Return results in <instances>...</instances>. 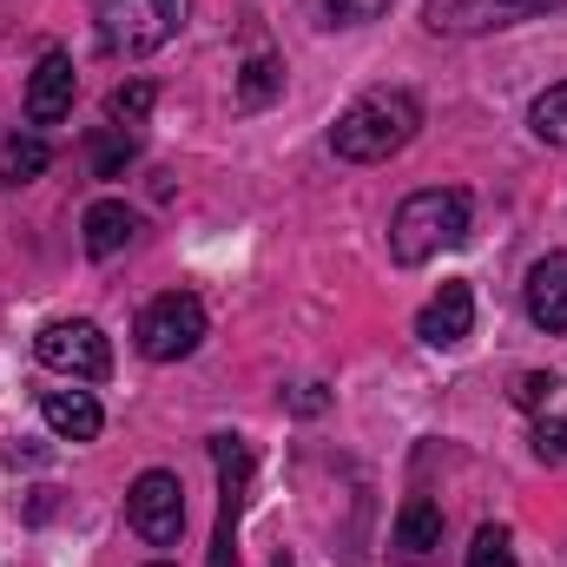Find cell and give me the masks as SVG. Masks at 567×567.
Listing matches in <instances>:
<instances>
[{"label":"cell","mask_w":567,"mask_h":567,"mask_svg":"<svg viewBox=\"0 0 567 567\" xmlns=\"http://www.w3.org/2000/svg\"><path fill=\"white\" fill-rule=\"evenodd\" d=\"M416 133H423V100L410 86H377V93H363L357 106L337 113L330 152L350 158V165H383V158H396Z\"/></svg>","instance_id":"1"},{"label":"cell","mask_w":567,"mask_h":567,"mask_svg":"<svg viewBox=\"0 0 567 567\" xmlns=\"http://www.w3.org/2000/svg\"><path fill=\"white\" fill-rule=\"evenodd\" d=\"M468 218H475V205H468V192H455V185L410 192V198L396 205V218H390V258H396V265H429V258L455 251V245L468 238Z\"/></svg>","instance_id":"2"},{"label":"cell","mask_w":567,"mask_h":567,"mask_svg":"<svg viewBox=\"0 0 567 567\" xmlns=\"http://www.w3.org/2000/svg\"><path fill=\"white\" fill-rule=\"evenodd\" d=\"M192 20V0H100V47L120 60H145L165 40H178Z\"/></svg>","instance_id":"3"},{"label":"cell","mask_w":567,"mask_h":567,"mask_svg":"<svg viewBox=\"0 0 567 567\" xmlns=\"http://www.w3.org/2000/svg\"><path fill=\"white\" fill-rule=\"evenodd\" d=\"M212 468H218V528H212V567H238V522L251 502V475H258V449L245 435H212Z\"/></svg>","instance_id":"4"},{"label":"cell","mask_w":567,"mask_h":567,"mask_svg":"<svg viewBox=\"0 0 567 567\" xmlns=\"http://www.w3.org/2000/svg\"><path fill=\"white\" fill-rule=\"evenodd\" d=\"M133 337H140L145 363H185V357L205 343V303H198L192 290H165V297H152L140 310Z\"/></svg>","instance_id":"5"},{"label":"cell","mask_w":567,"mask_h":567,"mask_svg":"<svg viewBox=\"0 0 567 567\" xmlns=\"http://www.w3.org/2000/svg\"><path fill=\"white\" fill-rule=\"evenodd\" d=\"M33 357H40L47 370L73 377V383H106V377H113V343H106V330H100L93 317H60V323H47V330L33 337Z\"/></svg>","instance_id":"6"},{"label":"cell","mask_w":567,"mask_h":567,"mask_svg":"<svg viewBox=\"0 0 567 567\" xmlns=\"http://www.w3.org/2000/svg\"><path fill=\"white\" fill-rule=\"evenodd\" d=\"M535 13H567V0H429L423 7L429 33H449V40L502 33V27H522Z\"/></svg>","instance_id":"7"},{"label":"cell","mask_w":567,"mask_h":567,"mask_svg":"<svg viewBox=\"0 0 567 567\" xmlns=\"http://www.w3.org/2000/svg\"><path fill=\"white\" fill-rule=\"evenodd\" d=\"M126 522H133V535L152 542V548H172L185 535V488H178L172 468H145L140 482L126 488Z\"/></svg>","instance_id":"8"},{"label":"cell","mask_w":567,"mask_h":567,"mask_svg":"<svg viewBox=\"0 0 567 567\" xmlns=\"http://www.w3.org/2000/svg\"><path fill=\"white\" fill-rule=\"evenodd\" d=\"M73 100H80V73H73V60H66L60 47L40 53L33 80H27V126H60V120L73 113Z\"/></svg>","instance_id":"9"},{"label":"cell","mask_w":567,"mask_h":567,"mask_svg":"<svg viewBox=\"0 0 567 567\" xmlns=\"http://www.w3.org/2000/svg\"><path fill=\"white\" fill-rule=\"evenodd\" d=\"M475 330V290L462 278H449L435 297L423 303V317H416V337H423L429 350H455L462 337Z\"/></svg>","instance_id":"10"},{"label":"cell","mask_w":567,"mask_h":567,"mask_svg":"<svg viewBox=\"0 0 567 567\" xmlns=\"http://www.w3.org/2000/svg\"><path fill=\"white\" fill-rule=\"evenodd\" d=\"M522 310H528V323L548 330V337L567 330V251L535 258V271H528V284H522Z\"/></svg>","instance_id":"11"},{"label":"cell","mask_w":567,"mask_h":567,"mask_svg":"<svg viewBox=\"0 0 567 567\" xmlns=\"http://www.w3.org/2000/svg\"><path fill=\"white\" fill-rule=\"evenodd\" d=\"M80 231H86V258H120L133 238H140V218H133V205L126 198H100V205H86V218H80Z\"/></svg>","instance_id":"12"},{"label":"cell","mask_w":567,"mask_h":567,"mask_svg":"<svg viewBox=\"0 0 567 567\" xmlns=\"http://www.w3.org/2000/svg\"><path fill=\"white\" fill-rule=\"evenodd\" d=\"M40 416H47V429H53L60 442H93V435L106 429L100 403H93L86 390H47V396H40Z\"/></svg>","instance_id":"13"},{"label":"cell","mask_w":567,"mask_h":567,"mask_svg":"<svg viewBox=\"0 0 567 567\" xmlns=\"http://www.w3.org/2000/svg\"><path fill=\"white\" fill-rule=\"evenodd\" d=\"M396 548H403L410 561H423L429 548H442V508H435L429 495H410V502H403V515H396Z\"/></svg>","instance_id":"14"},{"label":"cell","mask_w":567,"mask_h":567,"mask_svg":"<svg viewBox=\"0 0 567 567\" xmlns=\"http://www.w3.org/2000/svg\"><path fill=\"white\" fill-rule=\"evenodd\" d=\"M47 165H53V145L40 140V133H13V140L0 145V185H27Z\"/></svg>","instance_id":"15"},{"label":"cell","mask_w":567,"mask_h":567,"mask_svg":"<svg viewBox=\"0 0 567 567\" xmlns=\"http://www.w3.org/2000/svg\"><path fill=\"white\" fill-rule=\"evenodd\" d=\"M86 158H93V178H126V165L140 158V133H126V126H100V133L86 140Z\"/></svg>","instance_id":"16"},{"label":"cell","mask_w":567,"mask_h":567,"mask_svg":"<svg viewBox=\"0 0 567 567\" xmlns=\"http://www.w3.org/2000/svg\"><path fill=\"white\" fill-rule=\"evenodd\" d=\"M284 86V60L278 53H251L245 66H238V106L245 113H258V106H271Z\"/></svg>","instance_id":"17"},{"label":"cell","mask_w":567,"mask_h":567,"mask_svg":"<svg viewBox=\"0 0 567 567\" xmlns=\"http://www.w3.org/2000/svg\"><path fill=\"white\" fill-rule=\"evenodd\" d=\"M152 100H158V86H152V80H126V86H113V93H106V126L140 133L145 113H152Z\"/></svg>","instance_id":"18"},{"label":"cell","mask_w":567,"mask_h":567,"mask_svg":"<svg viewBox=\"0 0 567 567\" xmlns=\"http://www.w3.org/2000/svg\"><path fill=\"white\" fill-rule=\"evenodd\" d=\"M528 133L542 145H561L567 152V80L561 86H548V93H535V106H528Z\"/></svg>","instance_id":"19"},{"label":"cell","mask_w":567,"mask_h":567,"mask_svg":"<svg viewBox=\"0 0 567 567\" xmlns=\"http://www.w3.org/2000/svg\"><path fill=\"white\" fill-rule=\"evenodd\" d=\"M468 567H515V535L508 528H475V542H468Z\"/></svg>","instance_id":"20"},{"label":"cell","mask_w":567,"mask_h":567,"mask_svg":"<svg viewBox=\"0 0 567 567\" xmlns=\"http://www.w3.org/2000/svg\"><path fill=\"white\" fill-rule=\"evenodd\" d=\"M555 390H561V377H548V370H522L508 396H515L522 410H548V403H555Z\"/></svg>","instance_id":"21"},{"label":"cell","mask_w":567,"mask_h":567,"mask_svg":"<svg viewBox=\"0 0 567 567\" xmlns=\"http://www.w3.org/2000/svg\"><path fill=\"white\" fill-rule=\"evenodd\" d=\"M317 7H323V20H330V27H363V20L390 13L396 0H317Z\"/></svg>","instance_id":"22"},{"label":"cell","mask_w":567,"mask_h":567,"mask_svg":"<svg viewBox=\"0 0 567 567\" xmlns=\"http://www.w3.org/2000/svg\"><path fill=\"white\" fill-rule=\"evenodd\" d=\"M528 442H535V462H561V455H567V423H561V416H542Z\"/></svg>","instance_id":"23"},{"label":"cell","mask_w":567,"mask_h":567,"mask_svg":"<svg viewBox=\"0 0 567 567\" xmlns=\"http://www.w3.org/2000/svg\"><path fill=\"white\" fill-rule=\"evenodd\" d=\"M323 403H330V396H323V383H297V396H290V410H297V416H323Z\"/></svg>","instance_id":"24"},{"label":"cell","mask_w":567,"mask_h":567,"mask_svg":"<svg viewBox=\"0 0 567 567\" xmlns=\"http://www.w3.org/2000/svg\"><path fill=\"white\" fill-rule=\"evenodd\" d=\"M152 567H172V561H152Z\"/></svg>","instance_id":"25"},{"label":"cell","mask_w":567,"mask_h":567,"mask_svg":"<svg viewBox=\"0 0 567 567\" xmlns=\"http://www.w3.org/2000/svg\"><path fill=\"white\" fill-rule=\"evenodd\" d=\"M278 567H290V561H278Z\"/></svg>","instance_id":"26"}]
</instances>
